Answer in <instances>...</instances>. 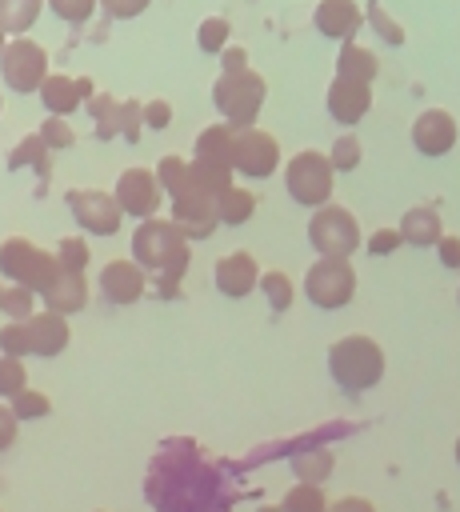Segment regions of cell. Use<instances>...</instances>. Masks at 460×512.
<instances>
[{"instance_id":"obj_1","label":"cell","mask_w":460,"mask_h":512,"mask_svg":"<svg viewBox=\"0 0 460 512\" xmlns=\"http://www.w3.org/2000/svg\"><path fill=\"white\" fill-rule=\"evenodd\" d=\"M188 236L172 224V220H140L136 232H132V260L144 268V272H160L168 280H180L184 268H188Z\"/></svg>"},{"instance_id":"obj_2","label":"cell","mask_w":460,"mask_h":512,"mask_svg":"<svg viewBox=\"0 0 460 512\" xmlns=\"http://www.w3.org/2000/svg\"><path fill=\"white\" fill-rule=\"evenodd\" d=\"M328 372L340 388L348 392H364V388H376L384 380V348L364 336V332H352V336H340L332 348H328Z\"/></svg>"},{"instance_id":"obj_3","label":"cell","mask_w":460,"mask_h":512,"mask_svg":"<svg viewBox=\"0 0 460 512\" xmlns=\"http://www.w3.org/2000/svg\"><path fill=\"white\" fill-rule=\"evenodd\" d=\"M264 96H268V84L252 68L220 72L216 84H212V104L220 108L224 124H232V128H256V116L264 108Z\"/></svg>"},{"instance_id":"obj_4","label":"cell","mask_w":460,"mask_h":512,"mask_svg":"<svg viewBox=\"0 0 460 512\" xmlns=\"http://www.w3.org/2000/svg\"><path fill=\"white\" fill-rule=\"evenodd\" d=\"M332 180H336V168L324 152L316 148H304L296 152L288 164H284V188L296 204L304 208H324L328 196H332Z\"/></svg>"},{"instance_id":"obj_5","label":"cell","mask_w":460,"mask_h":512,"mask_svg":"<svg viewBox=\"0 0 460 512\" xmlns=\"http://www.w3.org/2000/svg\"><path fill=\"white\" fill-rule=\"evenodd\" d=\"M60 260L44 248H36L32 240L24 236H8L0 244V276H8L12 284L20 288H32V292H44V284L56 276Z\"/></svg>"},{"instance_id":"obj_6","label":"cell","mask_w":460,"mask_h":512,"mask_svg":"<svg viewBox=\"0 0 460 512\" xmlns=\"http://www.w3.org/2000/svg\"><path fill=\"white\" fill-rule=\"evenodd\" d=\"M308 244L320 252V256H336V260H348L356 248H360V224L348 208L340 204H324L312 212L308 220Z\"/></svg>"},{"instance_id":"obj_7","label":"cell","mask_w":460,"mask_h":512,"mask_svg":"<svg viewBox=\"0 0 460 512\" xmlns=\"http://www.w3.org/2000/svg\"><path fill=\"white\" fill-rule=\"evenodd\" d=\"M0 80L20 96L40 92V84L48 80V52L32 36H12L0 56Z\"/></svg>"},{"instance_id":"obj_8","label":"cell","mask_w":460,"mask_h":512,"mask_svg":"<svg viewBox=\"0 0 460 512\" xmlns=\"http://www.w3.org/2000/svg\"><path fill=\"white\" fill-rule=\"evenodd\" d=\"M352 292H356V272H352L348 260L320 256L316 264H308V272H304V296L316 308H324V312L344 308L352 300Z\"/></svg>"},{"instance_id":"obj_9","label":"cell","mask_w":460,"mask_h":512,"mask_svg":"<svg viewBox=\"0 0 460 512\" xmlns=\"http://www.w3.org/2000/svg\"><path fill=\"white\" fill-rule=\"evenodd\" d=\"M280 164V144L272 132L264 128H236V144H232V172L248 176V180H268Z\"/></svg>"},{"instance_id":"obj_10","label":"cell","mask_w":460,"mask_h":512,"mask_svg":"<svg viewBox=\"0 0 460 512\" xmlns=\"http://www.w3.org/2000/svg\"><path fill=\"white\" fill-rule=\"evenodd\" d=\"M64 204H68L72 220H76L84 232H92V236H116V232H120L124 212H120L116 196H108V192H100V188H72V192L64 196Z\"/></svg>"},{"instance_id":"obj_11","label":"cell","mask_w":460,"mask_h":512,"mask_svg":"<svg viewBox=\"0 0 460 512\" xmlns=\"http://www.w3.org/2000/svg\"><path fill=\"white\" fill-rule=\"evenodd\" d=\"M112 196H116L120 212H128V216H136V220H152V216L160 212L164 188H160V180H156V168H124Z\"/></svg>"},{"instance_id":"obj_12","label":"cell","mask_w":460,"mask_h":512,"mask_svg":"<svg viewBox=\"0 0 460 512\" xmlns=\"http://www.w3.org/2000/svg\"><path fill=\"white\" fill-rule=\"evenodd\" d=\"M188 240H204V236H212V228L220 224L216 220V196H208L196 180L180 192V196H172V216H168Z\"/></svg>"},{"instance_id":"obj_13","label":"cell","mask_w":460,"mask_h":512,"mask_svg":"<svg viewBox=\"0 0 460 512\" xmlns=\"http://www.w3.org/2000/svg\"><path fill=\"white\" fill-rule=\"evenodd\" d=\"M40 104H44V112L48 116H72L80 104H88L92 96H96V88H92V80L88 76H64V72H48V80L40 84Z\"/></svg>"},{"instance_id":"obj_14","label":"cell","mask_w":460,"mask_h":512,"mask_svg":"<svg viewBox=\"0 0 460 512\" xmlns=\"http://www.w3.org/2000/svg\"><path fill=\"white\" fill-rule=\"evenodd\" d=\"M260 264H256V256H248V252H228V256H220L216 260V268H212V284H216V292L220 296H228V300H244L248 292H256L260 288Z\"/></svg>"},{"instance_id":"obj_15","label":"cell","mask_w":460,"mask_h":512,"mask_svg":"<svg viewBox=\"0 0 460 512\" xmlns=\"http://www.w3.org/2000/svg\"><path fill=\"white\" fill-rule=\"evenodd\" d=\"M324 104H328V116H332L336 124H360V120H364V112L372 108V84H364V80H348V76H336V80L328 84Z\"/></svg>"},{"instance_id":"obj_16","label":"cell","mask_w":460,"mask_h":512,"mask_svg":"<svg viewBox=\"0 0 460 512\" xmlns=\"http://www.w3.org/2000/svg\"><path fill=\"white\" fill-rule=\"evenodd\" d=\"M100 292L108 304H136L148 292V272L136 260H108L100 272Z\"/></svg>"},{"instance_id":"obj_17","label":"cell","mask_w":460,"mask_h":512,"mask_svg":"<svg viewBox=\"0 0 460 512\" xmlns=\"http://www.w3.org/2000/svg\"><path fill=\"white\" fill-rule=\"evenodd\" d=\"M412 144L420 156H448L456 144V120L444 108H428L412 124Z\"/></svg>"},{"instance_id":"obj_18","label":"cell","mask_w":460,"mask_h":512,"mask_svg":"<svg viewBox=\"0 0 460 512\" xmlns=\"http://www.w3.org/2000/svg\"><path fill=\"white\" fill-rule=\"evenodd\" d=\"M40 304L44 312H56V316H72L88 304V280L84 272H68V268H56V276L44 284L40 292Z\"/></svg>"},{"instance_id":"obj_19","label":"cell","mask_w":460,"mask_h":512,"mask_svg":"<svg viewBox=\"0 0 460 512\" xmlns=\"http://www.w3.org/2000/svg\"><path fill=\"white\" fill-rule=\"evenodd\" d=\"M312 24H316V32H320V36L348 44V40L360 32L364 12H360V4H356V0H320V4H316V12H312Z\"/></svg>"},{"instance_id":"obj_20","label":"cell","mask_w":460,"mask_h":512,"mask_svg":"<svg viewBox=\"0 0 460 512\" xmlns=\"http://www.w3.org/2000/svg\"><path fill=\"white\" fill-rule=\"evenodd\" d=\"M28 336H32V356H60L68 348V316H56V312H36L28 320Z\"/></svg>"},{"instance_id":"obj_21","label":"cell","mask_w":460,"mask_h":512,"mask_svg":"<svg viewBox=\"0 0 460 512\" xmlns=\"http://www.w3.org/2000/svg\"><path fill=\"white\" fill-rule=\"evenodd\" d=\"M232 144H236V128L232 124H208L196 136L192 160L196 164H212V168H232Z\"/></svg>"},{"instance_id":"obj_22","label":"cell","mask_w":460,"mask_h":512,"mask_svg":"<svg viewBox=\"0 0 460 512\" xmlns=\"http://www.w3.org/2000/svg\"><path fill=\"white\" fill-rule=\"evenodd\" d=\"M400 236H404V244H412V248H432V244H440V236H444L440 212H436L432 204L408 208L404 220H400Z\"/></svg>"},{"instance_id":"obj_23","label":"cell","mask_w":460,"mask_h":512,"mask_svg":"<svg viewBox=\"0 0 460 512\" xmlns=\"http://www.w3.org/2000/svg\"><path fill=\"white\" fill-rule=\"evenodd\" d=\"M376 72H380V60H376V52H372V48H364V44H356V40L340 44V52H336V76H348V80H364V84H372V80H376Z\"/></svg>"},{"instance_id":"obj_24","label":"cell","mask_w":460,"mask_h":512,"mask_svg":"<svg viewBox=\"0 0 460 512\" xmlns=\"http://www.w3.org/2000/svg\"><path fill=\"white\" fill-rule=\"evenodd\" d=\"M88 116H92V136L96 140H116L120 136V104H116V96L96 92L88 100Z\"/></svg>"},{"instance_id":"obj_25","label":"cell","mask_w":460,"mask_h":512,"mask_svg":"<svg viewBox=\"0 0 460 512\" xmlns=\"http://www.w3.org/2000/svg\"><path fill=\"white\" fill-rule=\"evenodd\" d=\"M252 212H256V196L252 192H244V188H228V192H220L216 196V220L220 224H228V228H236V224H248L252 220Z\"/></svg>"},{"instance_id":"obj_26","label":"cell","mask_w":460,"mask_h":512,"mask_svg":"<svg viewBox=\"0 0 460 512\" xmlns=\"http://www.w3.org/2000/svg\"><path fill=\"white\" fill-rule=\"evenodd\" d=\"M44 0H0V28L8 36H28V28L40 20Z\"/></svg>"},{"instance_id":"obj_27","label":"cell","mask_w":460,"mask_h":512,"mask_svg":"<svg viewBox=\"0 0 460 512\" xmlns=\"http://www.w3.org/2000/svg\"><path fill=\"white\" fill-rule=\"evenodd\" d=\"M156 180H160L164 196H180V192L192 184V160H180V156H160V164H156Z\"/></svg>"},{"instance_id":"obj_28","label":"cell","mask_w":460,"mask_h":512,"mask_svg":"<svg viewBox=\"0 0 460 512\" xmlns=\"http://www.w3.org/2000/svg\"><path fill=\"white\" fill-rule=\"evenodd\" d=\"M292 472H296V484H316L320 488V480L332 472V456L324 448H308L292 460Z\"/></svg>"},{"instance_id":"obj_29","label":"cell","mask_w":460,"mask_h":512,"mask_svg":"<svg viewBox=\"0 0 460 512\" xmlns=\"http://www.w3.org/2000/svg\"><path fill=\"white\" fill-rule=\"evenodd\" d=\"M228 36H232V24L224 16H204L200 28H196V48L208 52V56H220L228 48Z\"/></svg>"},{"instance_id":"obj_30","label":"cell","mask_w":460,"mask_h":512,"mask_svg":"<svg viewBox=\"0 0 460 512\" xmlns=\"http://www.w3.org/2000/svg\"><path fill=\"white\" fill-rule=\"evenodd\" d=\"M280 512H328V500L316 484H292L280 500Z\"/></svg>"},{"instance_id":"obj_31","label":"cell","mask_w":460,"mask_h":512,"mask_svg":"<svg viewBox=\"0 0 460 512\" xmlns=\"http://www.w3.org/2000/svg\"><path fill=\"white\" fill-rule=\"evenodd\" d=\"M48 152H52V148L40 140V132H32V136H24V140L12 148V156H8V168H24V164H36V168L44 172V168H48V160H44Z\"/></svg>"},{"instance_id":"obj_32","label":"cell","mask_w":460,"mask_h":512,"mask_svg":"<svg viewBox=\"0 0 460 512\" xmlns=\"http://www.w3.org/2000/svg\"><path fill=\"white\" fill-rule=\"evenodd\" d=\"M56 260H60V268H68V272H84L88 260H92V248H88L84 236H60V244H56Z\"/></svg>"},{"instance_id":"obj_33","label":"cell","mask_w":460,"mask_h":512,"mask_svg":"<svg viewBox=\"0 0 460 512\" xmlns=\"http://www.w3.org/2000/svg\"><path fill=\"white\" fill-rule=\"evenodd\" d=\"M36 296H40V292L12 284V288L4 292V316H8V320H20V324H28V320L36 316Z\"/></svg>"},{"instance_id":"obj_34","label":"cell","mask_w":460,"mask_h":512,"mask_svg":"<svg viewBox=\"0 0 460 512\" xmlns=\"http://www.w3.org/2000/svg\"><path fill=\"white\" fill-rule=\"evenodd\" d=\"M12 416L16 420H44L48 416V408H52V400L44 396V392H36V388H24V392H16L12 396Z\"/></svg>"},{"instance_id":"obj_35","label":"cell","mask_w":460,"mask_h":512,"mask_svg":"<svg viewBox=\"0 0 460 512\" xmlns=\"http://www.w3.org/2000/svg\"><path fill=\"white\" fill-rule=\"evenodd\" d=\"M0 356H16V360L32 356V336H28V324L8 320V324L0 328Z\"/></svg>"},{"instance_id":"obj_36","label":"cell","mask_w":460,"mask_h":512,"mask_svg":"<svg viewBox=\"0 0 460 512\" xmlns=\"http://www.w3.org/2000/svg\"><path fill=\"white\" fill-rule=\"evenodd\" d=\"M24 388H28V368H24V360L0 356V400H12V396L24 392Z\"/></svg>"},{"instance_id":"obj_37","label":"cell","mask_w":460,"mask_h":512,"mask_svg":"<svg viewBox=\"0 0 460 512\" xmlns=\"http://www.w3.org/2000/svg\"><path fill=\"white\" fill-rule=\"evenodd\" d=\"M328 160H332L336 172H352V168H360V140H356L352 132L336 136L332 148H328Z\"/></svg>"},{"instance_id":"obj_38","label":"cell","mask_w":460,"mask_h":512,"mask_svg":"<svg viewBox=\"0 0 460 512\" xmlns=\"http://www.w3.org/2000/svg\"><path fill=\"white\" fill-rule=\"evenodd\" d=\"M260 292L268 296V304L276 308V312H284V308H292V280L284 276V272H264L260 276Z\"/></svg>"},{"instance_id":"obj_39","label":"cell","mask_w":460,"mask_h":512,"mask_svg":"<svg viewBox=\"0 0 460 512\" xmlns=\"http://www.w3.org/2000/svg\"><path fill=\"white\" fill-rule=\"evenodd\" d=\"M44 4H48L52 16H60L64 24H88L100 0H44Z\"/></svg>"},{"instance_id":"obj_40","label":"cell","mask_w":460,"mask_h":512,"mask_svg":"<svg viewBox=\"0 0 460 512\" xmlns=\"http://www.w3.org/2000/svg\"><path fill=\"white\" fill-rule=\"evenodd\" d=\"M364 20L376 28V36L384 40V44H404V28L380 8V4H368V12H364Z\"/></svg>"},{"instance_id":"obj_41","label":"cell","mask_w":460,"mask_h":512,"mask_svg":"<svg viewBox=\"0 0 460 512\" xmlns=\"http://www.w3.org/2000/svg\"><path fill=\"white\" fill-rule=\"evenodd\" d=\"M140 128H144V104L140 100H120V140L136 144Z\"/></svg>"},{"instance_id":"obj_42","label":"cell","mask_w":460,"mask_h":512,"mask_svg":"<svg viewBox=\"0 0 460 512\" xmlns=\"http://www.w3.org/2000/svg\"><path fill=\"white\" fill-rule=\"evenodd\" d=\"M40 140H44L48 148H72V144H76V132H72V124H68L64 116H48V120L40 124Z\"/></svg>"},{"instance_id":"obj_43","label":"cell","mask_w":460,"mask_h":512,"mask_svg":"<svg viewBox=\"0 0 460 512\" xmlns=\"http://www.w3.org/2000/svg\"><path fill=\"white\" fill-rule=\"evenodd\" d=\"M168 124H172V104L160 100V96L148 100V104H144V128H148V132H164Z\"/></svg>"},{"instance_id":"obj_44","label":"cell","mask_w":460,"mask_h":512,"mask_svg":"<svg viewBox=\"0 0 460 512\" xmlns=\"http://www.w3.org/2000/svg\"><path fill=\"white\" fill-rule=\"evenodd\" d=\"M400 244H404L400 228H376L372 240H368V252H372V256H388V252H396Z\"/></svg>"},{"instance_id":"obj_45","label":"cell","mask_w":460,"mask_h":512,"mask_svg":"<svg viewBox=\"0 0 460 512\" xmlns=\"http://www.w3.org/2000/svg\"><path fill=\"white\" fill-rule=\"evenodd\" d=\"M148 4H152V0H100V8H104L112 20H132V16H140Z\"/></svg>"},{"instance_id":"obj_46","label":"cell","mask_w":460,"mask_h":512,"mask_svg":"<svg viewBox=\"0 0 460 512\" xmlns=\"http://www.w3.org/2000/svg\"><path fill=\"white\" fill-rule=\"evenodd\" d=\"M436 256H440L444 268H460V236H440Z\"/></svg>"},{"instance_id":"obj_47","label":"cell","mask_w":460,"mask_h":512,"mask_svg":"<svg viewBox=\"0 0 460 512\" xmlns=\"http://www.w3.org/2000/svg\"><path fill=\"white\" fill-rule=\"evenodd\" d=\"M16 416H12V408L8 404H0V452H8L12 448V440H16Z\"/></svg>"},{"instance_id":"obj_48","label":"cell","mask_w":460,"mask_h":512,"mask_svg":"<svg viewBox=\"0 0 460 512\" xmlns=\"http://www.w3.org/2000/svg\"><path fill=\"white\" fill-rule=\"evenodd\" d=\"M328 512H376V508H372V500H364V496H340V500L328 504Z\"/></svg>"},{"instance_id":"obj_49","label":"cell","mask_w":460,"mask_h":512,"mask_svg":"<svg viewBox=\"0 0 460 512\" xmlns=\"http://www.w3.org/2000/svg\"><path fill=\"white\" fill-rule=\"evenodd\" d=\"M236 68H248V52L228 44V48L220 52V72H236Z\"/></svg>"},{"instance_id":"obj_50","label":"cell","mask_w":460,"mask_h":512,"mask_svg":"<svg viewBox=\"0 0 460 512\" xmlns=\"http://www.w3.org/2000/svg\"><path fill=\"white\" fill-rule=\"evenodd\" d=\"M8 40H12V36H8L4 28H0V56H4V48H8Z\"/></svg>"},{"instance_id":"obj_51","label":"cell","mask_w":460,"mask_h":512,"mask_svg":"<svg viewBox=\"0 0 460 512\" xmlns=\"http://www.w3.org/2000/svg\"><path fill=\"white\" fill-rule=\"evenodd\" d=\"M4 292H8V288H4V284H0V312H4Z\"/></svg>"},{"instance_id":"obj_52","label":"cell","mask_w":460,"mask_h":512,"mask_svg":"<svg viewBox=\"0 0 460 512\" xmlns=\"http://www.w3.org/2000/svg\"><path fill=\"white\" fill-rule=\"evenodd\" d=\"M456 464H460V436H456Z\"/></svg>"},{"instance_id":"obj_53","label":"cell","mask_w":460,"mask_h":512,"mask_svg":"<svg viewBox=\"0 0 460 512\" xmlns=\"http://www.w3.org/2000/svg\"><path fill=\"white\" fill-rule=\"evenodd\" d=\"M368 4H380V0H368Z\"/></svg>"},{"instance_id":"obj_54","label":"cell","mask_w":460,"mask_h":512,"mask_svg":"<svg viewBox=\"0 0 460 512\" xmlns=\"http://www.w3.org/2000/svg\"><path fill=\"white\" fill-rule=\"evenodd\" d=\"M0 112H4V100H0Z\"/></svg>"},{"instance_id":"obj_55","label":"cell","mask_w":460,"mask_h":512,"mask_svg":"<svg viewBox=\"0 0 460 512\" xmlns=\"http://www.w3.org/2000/svg\"><path fill=\"white\" fill-rule=\"evenodd\" d=\"M456 300H460V292H456Z\"/></svg>"}]
</instances>
